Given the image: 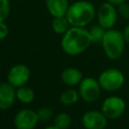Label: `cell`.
Listing matches in <instances>:
<instances>
[{"instance_id":"6da1fadb","label":"cell","mask_w":129,"mask_h":129,"mask_svg":"<svg viewBox=\"0 0 129 129\" xmlns=\"http://www.w3.org/2000/svg\"><path fill=\"white\" fill-rule=\"evenodd\" d=\"M92 39L89 30L85 27L71 26L69 30L62 34L60 45L62 50L70 55H78L84 52L90 45Z\"/></svg>"},{"instance_id":"7a4b0ae2","label":"cell","mask_w":129,"mask_h":129,"mask_svg":"<svg viewBox=\"0 0 129 129\" xmlns=\"http://www.w3.org/2000/svg\"><path fill=\"white\" fill-rule=\"evenodd\" d=\"M96 13L97 11L95 6L90 1L80 0L69 6L66 17L68 18L71 26L85 27L92 22Z\"/></svg>"},{"instance_id":"3957f363","label":"cell","mask_w":129,"mask_h":129,"mask_svg":"<svg viewBox=\"0 0 129 129\" xmlns=\"http://www.w3.org/2000/svg\"><path fill=\"white\" fill-rule=\"evenodd\" d=\"M125 42L126 41L124 39L123 33L117 29L111 28L106 30L101 43L107 57L115 60L122 55L125 47Z\"/></svg>"},{"instance_id":"277c9868","label":"cell","mask_w":129,"mask_h":129,"mask_svg":"<svg viewBox=\"0 0 129 129\" xmlns=\"http://www.w3.org/2000/svg\"><path fill=\"white\" fill-rule=\"evenodd\" d=\"M98 81L103 90L115 92L124 85L125 77L122 72L117 69H107L101 73Z\"/></svg>"},{"instance_id":"5b68a950","label":"cell","mask_w":129,"mask_h":129,"mask_svg":"<svg viewBox=\"0 0 129 129\" xmlns=\"http://www.w3.org/2000/svg\"><path fill=\"white\" fill-rule=\"evenodd\" d=\"M96 16L98 23L101 26H103L105 29H111L114 27V25L117 22V18H118L117 6L106 1L99 6Z\"/></svg>"},{"instance_id":"8992f818","label":"cell","mask_w":129,"mask_h":129,"mask_svg":"<svg viewBox=\"0 0 129 129\" xmlns=\"http://www.w3.org/2000/svg\"><path fill=\"white\" fill-rule=\"evenodd\" d=\"M79 85V94L85 102L92 103L100 97L102 88L99 84V81H97L96 79L91 77L85 78Z\"/></svg>"},{"instance_id":"52a82bcc","label":"cell","mask_w":129,"mask_h":129,"mask_svg":"<svg viewBox=\"0 0 129 129\" xmlns=\"http://www.w3.org/2000/svg\"><path fill=\"white\" fill-rule=\"evenodd\" d=\"M126 109L125 101L116 96L107 98L102 105V112L108 119H117L123 115Z\"/></svg>"},{"instance_id":"ba28073f","label":"cell","mask_w":129,"mask_h":129,"mask_svg":"<svg viewBox=\"0 0 129 129\" xmlns=\"http://www.w3.org/2000/svg\"><path fill=\"white\" fill-rule=\"evenodd\" d=\"M30 78V70L23 63H17L9 70L7 74V81L14 88L25 86Z\"/></svg>"},{"instance_id":"9c48e42d","label":"cell","mask_w":129,"mask_h":129,"mask_svg":"<svg viewBox=\"0 0 129 129\" xmlns=\"http://www.w3.org/2000/svg\"><path fill=\"white\" fill-rule=\"evenodd\" d=\"M37 113L31 109H22L14 117L16 129H34L38 122Z\"/></svg>"},{"instance_id":"30bf717a","label":"cell","mask_w":129,"mask_h":129,"mask_svg":"<svg viewBox=\"0 0 129 129\" xmlns=\"http://www.w3.org/2000/svg\"><path fill=\"white\" fill-rule=\"evenodd\" d=\"M107 117L103 112L91 110L82 117V123L86 129H105L107 126Z\"/></svg>"},{"instance_id":"8fae6325","label":"cell","mask_w":129,"mask_h":129,"mask_svg":"<svg viewBox=\"0 0 129 129\" xmlns=\"http://www.w3.org/2000/svg\"><path fill=\"white\" fill-rule=\"evenodd\" d=\"M16 99L15 88L7 83H0V110L11 108Z\"/></svg>"},{"instance_id":"7c38bea8","label":"cell","mask_w":129,"mask_h":129,"mask_svg":"<svg viewBox=\"0 0 129 129\" xmlns=\"http://www.w3.org/2000/svg\"><path fill=\"white\" fill-rule=\"evenodd\" d=\"M69 6L68 0H46V8L53 17L64 16Z\"/></svg>"},{"instance_id":"4fadbf2b","label":"cell","mask_w":129,"mask_h":129,"mask_svg":"<svg viewBox=\"0 0 129 129\" xmlns=\"http://www.w3.org/2000/svg\"><path fill=\"white\" fill-rule=\"evenodd\" d=\"M60 79L67 86H76L83 80V74L76 68H67L61 72Z\"/></svg>"},{"instance_id":"5bb4252c","label":"cell","mask_w":129,"mask_h":129,"mask_svg":"<svg viewBox=\"0 0 129 129\" xmlns=\"http://www.w3.org/2000/svg\"><path fill=\"white\" fill-rule=\"evenodd\" d=\"M71 24L68 20V18L64 16H57V17H54L53 20H52V23H51V27H52V30L57 33V34H63L66 33L69 28H70Z\"/></svg>"},{"instance_id":"9a60e30c","label":"cell","mask_w":129,"mask_h":129,"mask_svg":"<svg viewBox=\"0 0 129 129\" xmlns=\"http://www.w3.org/2000/svg\"><path fill=\"white\" fill-rule=\"evenodd\" d=\"M34 91L26 86H22L17 88L16 90V98L23 104H29L34 100Z\"/></svg>"},{"instance_id":"2e32d148","label":"cell","mask_w":129,"mask_h":129,"mask_svg":"<svg viewBox=\"0 0 129 129\" xmlns=\"http://www.w3.org/2000/svg\"><path fill=\"white\" fill-rule=\"evenodd\" d=\"M79 97H80V94H79L77 91L70 89V90L63 91V92L60 94L59 100H60V102H61L62 104H64V105H73V104H75V103L78 102Z\"/></svg>"},{"instance_id":"e0dca14e","label":"cell","mask_w":129,"mask_h":129,"mask_svg":"<svg viewBox=\"0 0 129 129\" xmlns=\"http://www.w3.org/2000/svg\"><path fill=\"white\" fill-rule=\"evenodd\" d=\"M106 30H107V29H105V28H104L103 26H101L99 23L96 24V25L91 26V28L89 29V33H90L92 42H94V43L102 42Z\"/></svg>"},{"instance_id":"ac0fdd59","label":"cell","mask_w":129,"mask_h":129,"mask_svg":"<svg viewBox=\"0 0 129 129\" xmlns=\"http://www.w3.org/2000/svg\"><path fill=\"white\" fill-rule=\"evenodd\" d=\"M71 123H72L71 116L63 112L57 114L53 121V125H55L59 129H68L71 126Z\"/></svg>"},{"instance_id":"d6986e66","label":"cell","mask_w":129,"mask_h":129,"mask_svg":"<svg viewBox=\"0 0 129 129\" xmlns=\"http://www.w3.org/2000/svg\"><path fill=\"white\" fill-rule=\"evenodd\" d=\"M10 13L9 0H0V22H4Z\"/></svg>"},{"instance_id":"ffe728a7","label":"cell","mask_w":129,"mask_h":129,"mask_svg":"<svg viewBox=\"0 0 129 129\" xmlns=\"http://www.w3.org/2000/svg\"><path fill=\"white\" fill-rule=\"evenodd\" d=\"M36 113H37V116H38V120L42 121V122H45V121L49 120L52 117V114H53L52 110L50 108H47V107L40 108Z\"/></svg>"},{"instance_id":"44dd1931","label":"cell","mask_w":129,"mask_h":129,"mask_svg":"<svg viewBox=\"0 0 129 129\" xmlns=\"http://www.w3.org/2000/svg\"><path fill=\"white\" fill-rule=\"evenodd\" d=\"M117 10H118V14L124 18V19H129V4L124 2L120 5L117 6Z\"/></svg>"},{"instance_id":"7402d4cb","label":"cell","mask_w":129,"mask_h":129,"mask_svg":"<svg viewBox=\"0 0 129 129\" xmlns=\"http://www.w3.org/2000/svg\"><path fill=\"white\" fill-rule=\"evenodd\" d=\"M9 33V28L7 26V24L4 22H0V40H3L7 37Z\"/></svg>"},{"instance_id":"603a6c76","label":"cell","mask_w":129,"mask_h":129,"mask_svg":"<svg viewBox=\"0 0 129 129\" xmlns=\"http://www.w3.org/2000/svg\"><path fill=\"white\" fill-rule=\"evenodd\" d=\"M122 33H123V36H124L125 41H126L127 43H129V23L125 26V28H124V30L122 31Z\"/></svg>"},{"instance_id":"cb8c5ba5","label":"cell","mask_w":129,"mask_h":129,"mask_svg":"<svg viewBox=\"0 0 129 129\" xmlns=\"http://www.w3.org/2000/svg\"><path fill=\"white\" fill-rule=\"evenodd\" d=\"M106 1L111 3V4H113V5H115V6H118V5L126 2V0H106Z\"/></svg>"},{"instance_id":"d4e9b609","label":"cell","mask_w":129,"mask_h":129,"mask_svg":"<svg viewBox=\"0 0 129 129\" xmlns=\"http://www.w3.org/2000/svg\"><path fill=\"white\" fill-rule=\"evenodd\" d=\"M44 129H59V128H57L55 125H51V126H47V127H45Z\"/></svg>"}]
</instances>
